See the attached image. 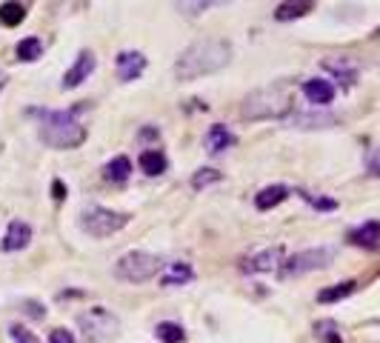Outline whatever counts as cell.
Returning <instances> with one entry per match:
<instances>
[{"mask_svg":"<svg viewBox=\"0 0 380 343\" xmlns=\"http://www.w3.org/2000/svg\"><path fill=\"white\" fill-rule=\"evenodd\" d=\"M280 258H283V246H269L252 258L243 260V272L255 275V272H272V269H280Z\"/></svg>","mask_w":380,"mask_h":343,"instance_id":"10","label":"cell"},{"mask_svg":"<svg viewBox=\"0 0 380 343\" xmlns=\"http://www.w3.org/2000/svg\"><path fill=\"white\" fill-rule=\"evenodd\" d=\"M303 95H306V100L315 103V106H329V103L334 100V86H332L329 80L312 78V80L303 83Z\"/></svg>","mask_w":380,"mask_h":343,"instance_id":"14","label":"cell"},{"mask_svg":"<svg viewBox=\"0 0 380 343\" xmlns=\"http://www.w3.org/2000/svg\"><path fill=\"white\" fill-rule=\"evenodd\" d=\"M115 69H117V78L123 83H132L146 72V58L140 52H120L115 58Z\"/></svg>","mask_w":380,"mask_h":343,"instance_id":"9","label":"cell"},{"mask_svg":"<svg viewBox=\"0 0 380 343\" xmlns=\"http://www.w3.org/2000/svg\"><path fill=\"white\" fill-rule=\"evenodd\" d=\"M140 137H143V140H152V137H160V132H157V129H143Z\"/></svg>","mask_w":380,"mask_h":343,"instance_id":"34","label":"cell"},{"mask_svg":"<svg viewBox=\"0 0 380 343\" xmlns=\"http://www.w3.org/2000/svg\"><path fill=\"white\" fill-rule=\"evenodd\" d=\"M49 343H78V340H75V334L69 329H52Z\"/></svg>","mask_w":380,"mask_h":343,"instance_id":"31","label":"cell"},{"mask_svg":"<svg viewBox=\"0 0 380 343\" xmlns=\"http://www.w3.org/2000/svg\"><path fill=\"white\" fill-rule=\"evenodd\" d=\"M52 198H55V201H63V198H66V186H63L60 181L52 184Z\"/></svg>","mask_w":380,"mask_h":343,"instance_id":"33","label":"cell"},{"mask_svg":"<svg viewBox=\"0 0 380 343\" xmlns=\"http://www.w3.org/2000/svg\"><path fill=\"white\" fill-rule=\"evenodd\" d=\"M41 140L49 149H78L86 140V126L75 112H41Z\"/></svg>","mask_w":380,"mask_h":343,"instance_id":"3","label":"cell"},{"mask_svg":"<svg viewBox=\"0 0 380 343\" xmlns=\"http://www.w3.org/2000/svg\"><path fill=\"white\" fill-rule=\"evenodd\" d=\"M80 326H83V332H86V340H89V337H92V340H109V337H115L117 329H120L117 317H115L112 312H106L103 306H95V309H89L86 315H80Z\"/></svg>","mask_w":380,"mask_h":343,"instance_id":"7","label":"cell"},{"mask_svg":"<svg viewBox=\"0 0 380 343\" xmlns=\"http://www.w3.org/2000/svg\"><path fill=\"white\" fill-rule=\"evenodd\" d=\"M235 143V134L226 129V126H221V123H215L209 132H206V149L212 152V154H221L223 149H229Z\"/></svg>","mask_w":380,"mask_h":343,"instance_id":"20","label":"cell"},{"mask_svg":"<svg viewBox=\"0 0 380 343\" xmlns=\"http://www.w3.org/2000/svg\"><path fill=\"white\" fill-rule=\"evenodd\" d=\"M132 221L129 212H112L103 206H86L80 212V229L89 232L92 238H112L120 229H126Z\"/></svg>","mask_w":380,"mask_h":343,"instance_id":"4","label":"cell"},{"mask_svg":"<svg viewBox=\"0 0 380 343\" xmlns=\"http://www.w3.org/2000/svg\"><path fill=\"white\" fill-rule=\"evenodd\" d=\"M140 169L146 172V175H163L166 172V166H169V160H166V154L160 152V149H146V152H140Z\"/></svg>","mask_w":380,"mask_h":343,"instance_id":"22","label":"cell"},{"mask_svg":"<svg viewBox=\"0 0 380 343\" xmlns=\"http://www.w3.org/2000/svg\"><path fill=\"white\" fill-rule=\"evenodd\" d=\"M312 209H317V212H332V209H337V201L334 198H323V195H312V192H306V189H300L297 192Z\"/></svg>","mask_w":380,"mask_h":343,"instance_id":"28","label":"cell"},{"mask_svg":"<svg viewBox=\"0 0 380 343\" xmlns=\"http://www.w3.org/2000/svg\"><path fill=\"white\" fill-rule=\"evenodd\" d=\"M9 332H12V340H15V343H41V337H38L35 332H29L26 326H18V323H15Z\"/></svg>","mask_w":380,"mask_h":343,"instance_id":"30","label":"cell"},{"mask_svg":"<svg viewBox=\"0 0 380 343\" xmlns=\"http://www.w3.org/2000/svg\"><path fill=\"white\" fill-rule=\"evenodd\" d=\"M95 66H97V60H95V55L92 52H80L78 58H75V63H72V69L63 75V89H78L83 80H89V75L95 72Z\"/></svg>","mask_w":380,"mask_h":343,"instance_id":"8","label":"cell"},{"mask_svg":"<svg viewBox=\"0 0 380 343\" xmlns=\"http://www.w3.org/2000/svg\"><path fill=\"white\" fill-rule=\"evenodd\" d=\"M6 86V72H0V89Z\"/></svg>","mask_w":380,"mask_h":343,"instance_id":"35","label":"cell"},{"mask_svg":"<svg viewBox=\"0 0 380 343\" xmlns=\"http://www.w3.org/2000/svg\"><path fill=\"white\" fill-rule=\"evenodd\" d=\"M323 69L332 72L343 86H352L357 80V63H352L349 58H326L323 60Z\"/></svg>","mask_w":380,"mask_h":343,"instance_id":"15","label":"cell"},{"mask_svg":"<svg viewBox=\"0 0 380 343\" xmlns=\"http://www.w3.org/2000/svg\"><path fill=\"white\" fill-rule=\"evenodd\" d=\"M354 289H357V283H354V280H343V283H334V286L320 289V292H317V300H320V303H337V300L349 297Z\"/></svg>","mask_w":380,"mask_h":343,"instance_id":"23","label":"cell"},{"mask_svg":"<svg viewBox=\"0 0 380 343\" xmlns=\"http://www.w3.org/2000/svg\"><path fill=\"white\" fill-rule=\"evenodd\" d=\"M315 337L320 340V343H343V337H340V329H337V323L334 320H317L315 323Z\"/></svg>","mask_w":380,"mask_h":343,"instance_id":"26","label":"cell"},{"mask_svg":"<svg viewBox=\"0 0 380 343\" xmlns=\"http://www.w3.org/2000/svg\"><path fill=\"white\" fill-rule=\"evenodd\" d=\"M129 175H132V160H129V157H123V154L112 157V160L103 166V178H106V181H112V184H123Z\"/></svg>","mask_w":380,"mask_h":343,"instance_id":"21","label":"cell"},{"mask_svg":"<svg viewBox=\"0 0 380 343\" xmlns=\"http://www.w3.org/2000/svg\"><path fill=\"white\" fill-rule=\"evenodd\" d=\"M163 269V260L152 252H126L115 263V275L126 283H146Z\"/></svg>","mask_w":380,"mask_h":343,"instance_id":"5","label":"cell"},{"mask_svg":"<svg viewBox=\"0 0 380 343\" xmlns=\"http://www.w3.org/2000/svg\"><path fill=\"white\" fill-rule=\"evenodd\" d=\"M289 123L295 129H329V126L337 123V117L329 115V112H295L289 117Z\"/></svg>","mask_w":380,"mask_h":343,"instance_id":"13","label":"cell"},{"mask_svg":"<svg viewBox=\"0 0 380 343\" xmlns=\"http://www.w3.org/2000/svg\"><path fill=\"white\" fill-rule=\"evenodd\" d=\"M29 241H32V226L26 221H12L6 226L4 241H0V249L4 252H21V249L29 246Z\"/></svg>","mask_w":380,"mask_h":343,"instance_id":"11","label":"cell"},{"mask_svg":"<svg viewBox=\"0 0 380 343\" xmlns=\"http://www.w3.org/2000/svg\"><path fill=\"white\" fill-rule=\"evenodd\" d=\"M286 198H289V189L280 186V184H275V186H266V189H260V192L255 195V206H258L260 212H269V209L280 206Z\"/></svg>","mask_w":380,"mask_h":343,"instance_id":"19","label":"cell"},{"mask_svg":"<svg viewBox=\"0 0 380 343\" xmlns=\"http://www.w3.org/2000/svg\"><path fill=\"white\" fill-rule=\"evenodd\" d=\"M154 334H157V340H163V343H183V326L180 323H171V320H163V323H157L154 326Z\"/></svg>","mask_w":380,"mask_h":343,"instance_id":"25","label":"cell"},{"mask_svg":"<svg viewBox=\"0 0 380 343\" xmlns=\"http://www.w3.org/2000/svg\"><path fill=\"white\" fill-rule=\"evenodd\" d=\"M23 18H26V9H23L21 0H6V4L0 6V23L9 26V29L23 23Z\"/></svg>","mask_w":380,"mask_h":343,"instance_id":"24","label":"cell"},{"mask_svg":"<svg viewBox=\"0 0 380 343\" xmlns=\"http://www.w3.org/2000/svg\"><path fill=\"white\" fill-rule=\"evenodd\" d=\"M226 4H232V0H174V6L183 18H198V15H204L215 6H226Z\"/></svg>","mask_w":380,"mask_h":343,"instance_id":"18","label":"cell"},{"mask_svg":"<svg viewBox=\"0 0 380 343\" xmlns=\"http://www.w3.org/2000/svg\"><path fill=\"white\" fill-rule=\"evenodd\" d=\"M18 58L21 60H38L41 58V52H43V43L38 41V38H26V41H21L18 43Z\"/></svg>","mask_w":380,"mask_h":343,"instance_id":"27","label":"cell"},{"mask_svg":"<svg viewBox=\"0 0 380 343\" xmlns=\"http://www.w3.org/2000/svg\"><path fill=\"white\" fill-rule=\"evenodd\" d=\"M292 109H295V92H292L289 80H278V83L249 92L243 97L241 117L243 120H280V117L292 115Z\"/></svg>","mask_w":380,"mask_h":343,"instance_id":"2","label":"cell"},{"mask_svg":"<svg viewBox=\"0 0 380 343\" xmlns=\"http://www.w3.org/2000/svg\"><path fill=\"white\" fill-rule=\"evenodd\" d=\"M366 169H369V175H374V178H380V149L369 154V160H366Z\"/></svg>","mask_w":380,"mask_h":343,"instance_id":"32","label":"cell"},{"mask_svg":"<svg viewBox=\"0 0 380 343\" xmlns=\"http://www.w3.org/2000/svg\"><path fill=\"white\" fill-rule=\"evenodd\" d=\"M332 260H334V249H332V246L303 249V252L292 255L286 263H280V278H283V280H289V278H300V275H306V272L326 269Z\"/></svg>","mask_w":380,"mask_h":343,"instance_id":"6","label":"cell"},{"mask_svg":"<svg viewBox=\"0 0 380 343\" xmlns=\"http://www.w3.org/2000/svg\"><path fill=\"white\" fill-rule=\"evenodd\" d=\"M232 60V43L223 38H206L186 46L174 63L177 80H198L204 75H215L226 69Z\"/></svg>","mask_w":380,"mask_h":343,"instance_id":"1","label":"cell"},{"mask_svg":"<svg viewBox=\"0 0 380 343\" xmlns=\"http://www.w3.org/2000/svg\"><path fill=\"white\" fill-rule=\"evenodd\" d=\"M312 9H315V0H283V4L275 9V18L280 23H286V21H297V18L309 15Z\"/></svg>","mask_w":380,"mask_h":343,"instance_id":"17","label":"cell"},{"mask_svg":"<svg viewBox=\"0 0 380 343\" xmlns=\"http://www.w3.org/2000/svg\"><path fill=\"white\" fill-rule=\"evenodd\" d=\"M349 243L360 246V249H369V252H377L380 249V221H366L357 229H352Z\"/></svg>","mask_w":380,"mask_h":343,"instance_id":"12","label":"cell"},{"mask_svg":"<svg viewBox=\"0 0 380 343\" xmlns=\"http://www.w3.org/2000/svg\"><path fill=\"white\" fill-rule=\"evenodd\" d=\"M221 181V172L218 169H198L195 175H192V189H206L212 184Z\"/></svg>","mask_w":380,"mask_h":343,"instance_id":"29","label":"cell"},{"mask_svg":"<svg viewBox=\"0 0 380 343\" xmlns=\"http://www.w3.org/2000/svg\"><path fill=\"white\" fill-rule=\"evenodd\" d=\"M189 280H195V269L189 266L186 260L169 263V266H166V272L160 275V286H186Z\"/></svg>","mask_w":380,"mask_h":343,"instance_id":"16","label":"cell"}]
</instances>
